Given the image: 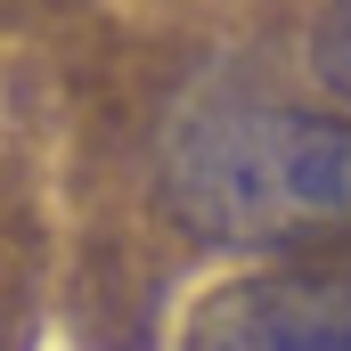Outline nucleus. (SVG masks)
<instances>
[{
	"label": "nucleus",
	"mask_w": 351,
	"mask_h": 351,
	"mask_svg": "<svg viewBox=\"0 0 351 351\" xmlns=\"http://www.w3.org/2000/svg\"><path fill=\"white\" fill-rule=\"evenodd\" d=\"M180 351H351V269H262L196 302Z\"/></svg>",
	"instance_id": "2"
},
{
	"label": "nucleus",
	"mask_w": 351,
	"mask_h": 351,
	"mask_svg": "<svg viewBox=\"0 0 351 351\" xmlns=\"http://www.w3.org/2000/svg\"><path fill=\"white\" fill-rule=\"evenodd\" d=\"M164 204L180 229L237 254L351 245V123L269 98H204L164 139Z\"/></svg>",
	"instance_id": "1"
},
{
	"label": "nucleus",
	"mask_w": 351,
	"mask_h": 351,
	"mask_svg": "<svg viewBox=\"0 0 351 351\" xmlns=\"http://www.w3.org/2000/svg\"><path fill=\"white\" fill-rule=\"evenodd\" d=\"M311 66H319V82L335 98H351V0H327V16L311 33Z\"/></svg>",
	"instance_id": "3"
}]
</instances>
